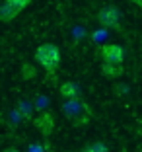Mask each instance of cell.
<instances>
[{"mask_svg": "<svg viewBox=\"0 0 142 152\" xmlns=\"http://www.w3.org/2000/svg\"><path fill=\"white\" fill-rule=\"evenodd\" d=\"M35 61L47 72L53 74V72L58 68V64H60V49H58L57 45H53V43L39 45L37 51H35Z\"/></svg>", "mask_w": 142, "mask_h": 152, "instance_id": "1", "label": "cell"}, {"mask_svg": "<svg viewBox=\"0 0 142 152\" xmlns=\"http://www.w3.org/2000/svg\"><path fill=\"white\" fill-rule=\"evenodd\" d=\"M121 10L117 8V6H103L101 10H99L98 14V22L101 27H105V29H115V31H119L121 29Z\"/></svg>", "mask_w": 142, "mask_h": 152, "instance_id": "2", "label": "cell"}, {"mask_svg": "<svg viewBox=\"0 0 142 152\" xmlns=\"http://www.w3.org/2000/svg\"><path fill=\"white\" fill-rule=\"evenodd\" d=\"M29 4H31V0H4L0 4V22H12Z\"/></svg>", "mask_w": 142, "mask_h": 152, "instance_id": "3", "label": "cell"}, {"mask_svg": "<svg viewBox=\"0 0 142 152\" xmlns=\"http://www.w3.org/2000/svg\"><path fill=\"white\" fill-rule=\"evenodd\" d=\"M101 58L103 63H113V64H123L125 61V51L117 43H105L101 45Z\"/></svg>", "mask_w": 142, "mask_h": 152, "instance_id": "4", "label": "cell"}, {"mask_svg": "<svg viewBox=\"0 0 142 152\" xmlns=\"http://www.w3.org/2000/svg\"><path fill=\"white\" fill-rule=\"evenodd\" d=\"M33 123H35V127L39 129V133L43 134V137H49V134L53 133V129H55V117H53L51 111L41 113L39 117H35Z\"/></svg>", "mask_w": 142, "mask_h": 152, "instance_id": "5", "label": "cell"}, {"mask_svg": "<svg viewBox=\"0 0 142 152\" xmlns=\"http://www.w3.org/2000/svg\"><path fill=\"white\" fill-rule=\"evenodd\" d=\"M60 96L64 99H78L80 98V86L76 82L68 80V82H62L60 84Z\"/></svg>", "mask_w": 142, "mask_h": 152, "instance_id": "6", "label": "cell"}, {"mask_svg": "<svg viewBox=\"0 0 142 152\" xmlns=\"http://www.w3.org/2000/svg\"><path fill=\"white\" fill-rule=\"evenodd\" d=\"M101 72L107 78H119L123 74V64H113V63H103L101 64Z\"/></svg>", "mask_w": 142, "mask_h": 152, "instance_id": "7", "label": "cell"}, {"mask_svg": "<svg viewBox=\"0 0 142 152\" xmlns=\"http://www.w3.org/2000/svg\"><path fill=\"white\" fill-rule=\"evenodd\" d=\"M82 152H107V146L101 142H93V144H88Z\"/></svg>", "mask_w": 142, "mask_h": 152, "instance_id": "8", "label": "cell"}, {"mask_svg": "<svg viewBox=\"0 0 142 152\" xmlns=\"http://www.w3.org/2000/svg\"><path fill=\"white\" fill-rule=\"evenodd\" d=\"M22 70H23V78H25V80H31V78H35V74H37L35 68L31 66V64H23Z\"/></svg>", "mask_w": 142, "mask_h": 152, "instance_id": "9", "label": "cell"}, {"mask_svg": "<svg viewBox=\"0 0 142 152\" xmlns=\"http://www.w3.org/2000/svg\"><path fill=\"white\" fill-rule=\"evenodd\" d=\"M130 2H133V4H136V6H138V8H140V10H142V0H130Z\"/></svg>", "mask_w": 142, "mask_h": 152, "instance_id": "10", "label": "cell"}, {"mask_svg": "<svg viewBox=\"0 0 142 152\" xmlns=\"http://www.w3.org/2000/svg\"><path fill=\"white\" fill-rule=\"evenodd\" d=\"M4 152H20V150H16V148H8V150H4Z\"/></svg>", "mask_w": 142, "mask_h": 152, "instance_id": "11", "label": "cell"}, {"mask_svg": "<svg viewBox=\"0 0 142 152\" xmlns=\"http://www.w3.org/2000/svg\"><path fill=\"white\" fill-rule=\"evenodd\" d=\"M68 152H74V150H68Z\"/></svg>", "mask_w": 142, "mask_h": 152, "instance_id": "12", "label": "cell"}]
</instances>
